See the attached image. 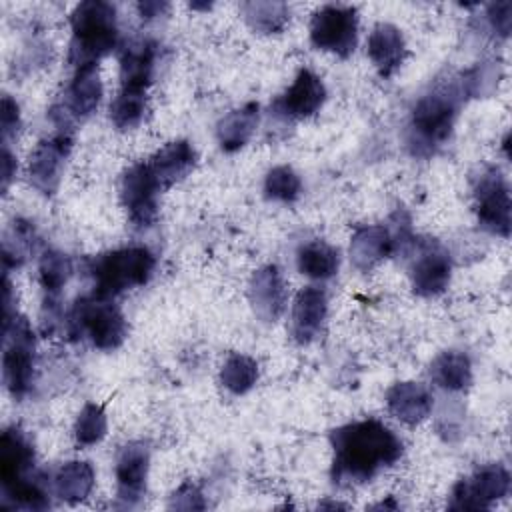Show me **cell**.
I'll use <instances>...</instances> for the list:
<instances>
[{"instance_id": "cell-1", "label": "cell", "mask_w": 512, "mask_h": 512, "mask_svg": "<svg viewBox=\"0 0 512 512\" xmlns=\"http://www.w3.org/2000/svg\"><path fill=\"white\" fill-rule=\"evenodd\" d=\"M332 446L334 476L356 482L370 480L402 454V442L378 420H360L334 430Z\"/></svg>"}, {"instance_id": "cell-2", "label": "cell", "mask_w": 512, "mask_h": 512, "mask_svg": "<svg viewBox=\"0 0 512 512\" xmlns=\"http://www.w3.org/2000/svg\"><path fill=\"white\" fill-rule=\"evenodd\" d=\"M72 46L70 60L78 66L96 64L106 56L118 38L116 10L108 2L88 0L80 2L72 12Z\"/></svg>"}, {"instance_id": "cell-3", "label": "cell", "mask_w": 512, "mask_h": 512, "mask_svg": "<svg viewBox=\"0 0 512 512\" xmlns=\"http://www.w3.org/2000/svg\"><path fill=\"white\" fill-rule=\"evenodd\" d=\"M154 256L142 246L122 248L108 254H102L92 264L94 276V296L110 300L120 292L142 286L148 282L154 270Z\"/></svg>"}, {"instance_id": "cell-4", "label": "cell", "mask_w": 512, "mask_h": 512, "mask_svg": "<svg viewBox=\"0 0 512 512\" xmlns=\"http://www.w3.org/2000/svg\"><path fill=\"white\" fill-rule=\"evenodd\" d=\"M72 326L86 334L100 350H114L126 338V322L120 310L104 298H82L74 306Z\"/></svg>"}, {"instance_id": "cell-5", "label": "cell", "mask_w": 512, "mask_h": 512, "mask_svg": "<svg viewBox=\"0 0 512 512\" xmlns=\"http://www.w3.org/2000/svg\"><path fill=\"white\" fill-rule=\"evenodd\" d=\"M358 16L352 6H322L310 22V40L316 48L348 56L356 46Z\"/></svg>"}, {"instance_id": "cell-6", "label": "cell", "mask_w": 512, "mask_h": 512, "mask_svg": "<svg viewBox=\"0 0 512 512\" xmlns=\"http://www.w3.org/2000/svg\"><path fill=\"white\" fill-rule=\"evenodd\" d=\"M162 192L148 162L134 164L122 176L120 196L128 218L136 226H150L158 216V194Z\"/></svg>"}, {"instance_id": "cell-7", "label": "cell", "mask_w": 512, "mask_h": 512, "mask_svg": "<svg viewBox=\"0 0 512 512\" xmlns=\"http://www.w3.org/2000/svg\"><path fill=\"white\" fill-rule=\"evenodd\" d=\"M510 476L500 464H490L476 470L470 478L460 480L452 492L450 508L456 510H482L494 500L508 494Z\"/></svg>"}, {"instance_id": "cell-8", "label": "cell", "mask_w": 512, "mask_h": 512, "mask_svg": "<svg viewBox=\"0 0 512 512\" xmlns=\"http://www.w3.org/2000/svg\"><path fill=\"white\" fill-rule=\"evenodd\" d=\"M458 110V100L452 92H432L424 96L412 114V130L424 144H440L448 138L454 116Z\"/></svg>"}, {"instance_id": "cell-9", "label": "cell", "mask_w": 512, "mask_h": 512, "mask_svg": "<svg viewBox=\"0 0 512 512\" xmlns=\"http://www.w3.org/2000/svg\"><path fill=\"white\" fill-rule=\"evenodd\" d=\"M476 212L484 228L508 236L510 232V192L508 184L496 168L486 170L474 190Z\"/></svg>"}, {"instance_id": "cell-10", "label": "cell", "mask_w": 512, "mask_h": 512, "mask_svg": "<svg viewBox=\"0 0 512 512\" xmlns=\"http://www.w3.org/2000/svg\"><path fill=\"white\" fill-rule=\"evenodd\" d=\"M4 382L14 396H24L32 382V334L24 322L16 334H6L4 348Z\"/></svg>"}, {"instance_id": "cell-11", "label": "cell", "mask_w": 512, "mask_h": 512, "mask_svg": "<svg viewBox=\"0 0 512 512\" xmlns=\"http://www.w3.org/2000/svg\"><path fill=\"white\" fill-rule=\"evenodd\" d=\"M148 472V448L142 442L126 444L116 460V480H118V498L124 504H134L140 500L146 486Z\"/></svg>"}, {"instance_id": "cell-12", "label": "cell", "mask_w": 512, "mask_h": 512, "mask_svg": "<svg viewBox=\"0 0 512 512\" xmlns=\"http://www.w3.org/2000/svg\"><path fill=\"white\" fill-rule=\"evenodd\" d=\"M324 98L322 80L304 68L298 72L294 84L276 100V110L288 118H306L322 106Z\"/></svg>"}, {"instance_id": "cell-13", "label": "cell", "mask_w": 512, "mask_h": 512, "mask_svg": "<svg viewBox=\"0 0 512 512\" xmlns=\"http://www.w3.org/2000/svg\"><path fill=\"white\" fill-rule=\"evenodd\" d=\"M68 146L70 136L66 132H60L54 140L40 142L34 154L30 156V178L34 186L44 194H50L56 188Z\"/></svg>"}, {"instance_id": "cell-14", "label": "cell", "mask_w": 512, "mask_h": 512, "mask_svg": "<svg viewBox=\"0 0 512 512\" xmlns=\"http://www.w3.org/2000/svg\"><path fill=\"white\" fill-rule=\"evenodd\" d=\"M194 164H196V152L186 140H176L166 144L148 160V166L162 190L182 180L194 168Z\"/></svg>"}, {"instance_id": "cell-15", "label": "cell", "mask_w": 512, "mask_h": 512, "mask_svg": "<svg viewBox=\"0 0 512 512\" xmlns=\"http://www.w3.org/2000/svg\"><path fill=\"white\" fill-rule=\"evenodd\" d=\"M450 280V258L438 246L422 250L412 268V286L422 296H436L444 292Z\"/></svg>"}, {"instance_id": "cell-16", "label": "cell", "mask_w": 512, "mask_h": 512, "mask_svg": "<svg viewBox=\"0 0 512 512\" xmlns=\"http://www.w3.org/2000/svg\"><path fill=\"white\" fill-rule=\"evenodd\" d=\"M326 318V296L318 288H304L292 308V334L300 344L312 342Z\"/></svg>"}, {"instance_id": "cell-17", "label": "cell", "mask_w": 512, "mask_h": 512, "mask_svg": "<svg viewBox=\"0 0 512 512\" xmlns=\"http://www.w3.org/2000/svg\"><path fill=\"white\" fill-rule=\"evenodd\" d=\"M368 56L380 76H392L404 60V38L392 24H378L368 36Z\"/></svg>"}, {"instance_id": "cell-18", "label": "cell", "mask_w": 512, "mask_h": 512, "mask_svg": "<svg viewBox=\"0 0 512 512\" xmlns=\"http://www.w3.org/2000/svg\"><path fill=\"white\" fill-rule=\"evenodd\" d=\"M388 410L406 424H418L432 410L430 392L416 382H400L388 390Z\"/></svg>"}, {"instance_id": "cell-19", "label": "cell", "mask_w": 512, "mask_h": 512, "mask_svg": "<svg viewBox=\"0 0 512 512\" xmlns=\"http://www.w3.org/2000/svg\"><path fill=\"white\" fill-rule=\"evenodd\" d=\"M250 298L264 320H276L280 316L286 302V290L276 266H266L254 274Z\"/></svg>"}, {"instance_id": "cell-20", "label": "cell", "mask_w": 512, "mask_h": 512, "mask_svg": "<svg viewBox=\"0 0 512 512\" xmlns=\"http://www.w3.org/2000/svg\"><path fill=\"white\" fill-rule=\"evenodd\" d=\"M156 48L152 42H138L128 46L120 58V88L146 92L154 70Z\"/></svg>"}, {"instance_id": "cell-21", "label": "cell", "mask_w": 512, "mask_h": 512, "mask_svg": "<svg viewBox=\"0 0 512 512\" xmlns=\"http://www.w3.org/2000/svg\"><path fill=\"white\" fill-rule=\"evenodd\" d=\"M102 96V84L98 78L96 64L78 66L76 76L68 88V110L76 118L90 116Z\"/></svg>"}, {"instance_id": "cell-22", "label": "cell", "mask_w": 512, "mask_h": 512, "mask_svg": "<svg viewBox=\"0 0 512 512\" xmlns=\"http://www.w3.org/2000/svg\"><path fill=\"white\" fill-rule=\"evenodd\" d=\"M34 450L28 440L16 428L4 430L0 440V476L2 484L22 478V474L32 466Z\"/></svg>"}, {"instance_id": "cell-23", "label": "cell", "mask_w": 512, "mask_h": 512, "mask_svg": "<svg viewBox=\"0 0 512 512\" xmlns=\"http://www.w3.org/2000/svg\"><path fill=\"white\" fill-rule=\"evenodd\" d=\"M392 250V238L382 226H368L360 228L350 244L352 260L358 268L366 270L384 256H388Z\"/></svg>"}, {"instance_id": "cell-24", "label": "cell", "mask_w": 512, "mask_h": 512, "mask_svg": "<svg viewBox=\"0 0 512 512\" xmlns=\"http://www.w3.org/2000/svg\"><path fill=\"white\" fill-rule=\"evenodd\" d=\"M258 124V106L246 104L240 110L230 112L218 124V140L226 152H234L242 148L252 136Z\"/></svg>"}, {"instance_id": "cell-25", "label": "cell", "mask_w": 512, "mask_h": 512, "mask_svg": "<svg viewBox=\"0 0 512 512\" xmlns=\"http://www.w3.org/2000/svg\"><path fill=\"white\" fill-rule=\"evenodd\" d=\"M298 268L310 278L326 280L338 270V252L322 240H312L300 248Z\"/></svg>"}, {"instance_id": "cell-26", "label": "cell", "mask_w": 512, "mask_h": 512, "mask_svg": "<svg viewBox=\"0 0 512 512\" xmlns=\"http://www.w3.org/2000/svg\"><path fill=\"white\" fill-rule=\"evenodd\" d=\"M94 484V470L88 462H68L56 474V494L66 502L84 500Z\"/></svg>"}, {"instance_id": "cell-27", "label": "cell", "mask_w": 512, "mask_h": 512, "mask_svg": "<svg viewBox=\"0 0 512 512\" xmlns=\"http://www.w3.org/2000/svg\"><path fill=\"white\" fill-rule=\"evenodd\" d=\"M432 378L448 390H464L472 380L470 360L460 352H444L432 364Z\"/></svg>"}, {"instance_id": "cell-28", "label": "cell", "mask_w": 512, "mask_h": 512, "mask_svg": "<svg viewBox=\"0 0 512 512\" xmlns=\"http://www.w3.org/2000/svg\"><path fill=\"white\" fill-rule=\"evenodd\" d=\"M146 110V92L138 90H122L110 104V118L116 128H134L140 124Z\"/></svg>"}, {"instance_id": "cell-29", "label": "cell", "mask_w": 512, "mask_h": 512, "mask_svg": "<svg viewBox=\"0 0 512 512\" xmlns=\"http://www.w3.org/2000/svg\"><path fill=\"white\" fill-rule=\"evenodd\" d=\"M222 384L234 392V394H244L250 390L258 378V366L252 358L242 356V354H230L228 360L222 366Z\"/></svg>"}, {"instance_id": "cell-30", "label": "cell", "mask_w": 512, "mask_h": 512, "mask_svg": "<svg viewBox=\"0 0 512 512\" xmlns=\"http://www.w3.org/2000/svg\"><path fill=\"white\" fill-rule=\"evenodd\" d=\"M300 188H302V182H300L298 174L288 166L272 168L264 182L266 196L272 200H280V202L296 200L300 194Z\"/></svg>"}, {"instance_id": "cell-31", "label": "cell", "mask_w": 512, "mask_h": 512, "mask_svg": "<svg viewBox=\"0 0 512 512\" xmlns=\"http://www.w3.org/2000/svg\"><path fill=\"white\" fill-rule=\"evenodd\" d=\"M106 434V416L102 406L98 404H86L82 408V412L78 414L76 426H74V436L78 440V444L82 446H90L102 440V436Z\"/></svg>"}, {"instance_id": "cell-32", "label": "cell", "mask_w": 512, "mask_h": 512, "mask_svg": "<svg viewBox=\"0 0 512 512\" xmlns=\"http://www.w3.org/2000/svg\"><path fill=\"white\" fill-rule=\"evenodd\" d=\"M72 272L68 256L60 252H46L40 260V282L48 294H58Z\"/></svg>"}, {"instance_id": "cell-33", "label": "cell", "mask_w": 512, "mask_h": 512, "mask_svg": "<svg viewBox=\"0 0 512 512\" xmlns=\"http://www.w3.org/2000/svg\"><path fill=\"white\" fill-rule=\"evenodd\" d=\"M246 16L252 20V24L264 32H274L284 26L288 18V8L284 4H272V2H256V4H244Z\"/></svg>"}, {"instance_id": "cell-34", "label": "cell", "mask_w": 512, "mask_h": 512, "mask_svg": "<svg viewBox=\"0 0 512 512\" xmlns=\"http://www.w3.org/2000/svg\"><path fill=\"white\" fill-rule=\"evenodd\" d=\"M510 12H512V4L510 2H500V4H492L490 6V20H492V26L502 34L506 36L508 30H510Z\"/></svg>"}, {"instance_id": "cell-35", "label": "cell", "mask_w": 512, "mask_h": 512, "mask_svg": "<svg viewBox=\"0 0 512 512\" xmlns=\"http://www.w3.org/2000/svg\"><path fill=\"white\" fill-rule=\"evenodd\" d=\"M18 126V106L6 96L2 102V128H4V136H8L10 130H14Z\"/></svg>"}, {"instance_id": "cell-36", "label": "cell", "mask_w": 512, "mask_h": 512, "mask_svg": "<svg viewBox=\"0 0 512 512\" xmlns=\"http://www.w3.org/2000/svg\"><path fill=\"white\" fill-rule=\"evenodd\" d=\"M162 8H164V4H158V2H144V4H140V12L146 18L156 16V12H160Z\"/></svg>"}]
</instances>
